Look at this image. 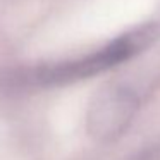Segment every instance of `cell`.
I'll return each instance as SVG.
<instances>
[{
  "label": "cell",
  "mask_w": 160,
  "mask_h": 160,
  "mask_svg": "<svg viewBox=\"0 0 160 160\" xmlns=\"http://www.w3.org/2000/svg\"><path fill=\"white\" fill-rule=\"evenodd\" d=\"M139 108V98L129 86L107 84L93 100L86 114V128L93 139L100 143H112L121 138Z\"/></svg>",
  "instance_id": "cell-2"
},
{
  "label": "cell",
  "mask_w": 160,
  "mask_h": 160,
  "mask_svg": "<svg viewBox=\"0 0 160 160\" xmlns=\"http://www.w3.org/2000/svg\"><path fill=\"white\" fill-rule=\"evenodd\" d=\"M158 38L160 26L157 22H143L86 55L0 71V90L16 93L78 83L141 55Z\"/></svg>",
  "instance_id": "cell-1"
}]
</instances>
